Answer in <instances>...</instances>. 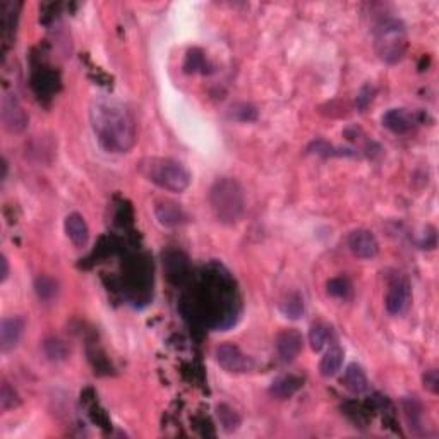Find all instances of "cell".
Masks as SVG:
<instances>
[{"label": "cell", "mask_w": 439, "mask_h": 439, "mask_svg": "<svg viewBox=\"0 0 439 439\" xmlns=\"http://www.w3.org/2000/svg\"><path fill=\"white\" fill-rule=\"evenodd\" d=\"M138 167L146 181L170 192H183L192 179L181 161L172 158H145Z\"/></svg>", "instance_id": "obj_4"}, {"label": "cell", "mask_w": 439, "mask_h": 439, "mask_svg": "<svg viewBox=\"0 0 439 439\" xmlns=\"http://www.w3.org/2000/svg\"><path fill=\"white\" fill-rule=\"evenodd\" d=\"M282 311L287 318L290 319H298L304 314V298L301 297V294L294 292L287 295L285 301L282 302Z\"/></svg>", "instance_id": "obj_22"}, {"label": "cell", "mask_w": 439, "mask_h": 439, "mask_svg": "<svg viewBox=\"0 0 439 439\" xmlns=\"http://www.w3.org/2000/svg\"><path fill=\"white\" fill-rule=\"evenodd\" d=\"M343 357L345 352L340 345H331L330 350L326 352L325 357L321 359V364H319V373L325 377H333L338 370L343 366Z\"/></svg>", "instance_id": "obj_17"}, {"label": "cell", "mask_w": 439, "mask_h": 439, "mask_svg": "<svg viewBox=\"0 0 439 439\" xmlns=\"http://www.w3.org/2000/svg\"><path fill=\"white\" fill-rule=\"evenodd\" d=\"M89 122L100 146L109 153H127L136 145V120L131 110L111 96H98L89 105Z\"/></svg>", "instance_id": "obj_1"}, {"label": "cell", "mask_w": 439, "mask_h": 439, "mask_svg": "<svg viewBox=\"0 0 439 439\" xmlns=\"http://www.w3.org/2000/svg\"><path fill=\"white\" fill-rule=\"evenodd\" d=\"M35 292H37L38 298L43 302H50L57 297L59 294V283L48 275H39L35 280Z\"/></svg>", "instance_id": "obj_20"}, {"label": "cell", "mask_w": 439, "mask_h": 439, "mask_svg": "<svg viewBox=\"0 0 439 439\" xmlns=\"http://www.w3.org/2000/svg\"><path fill=\"white\" fill-rule=\"evenodd\" d=\"M328 294L337 298H348L352 294V283L343 276H337L328 282Z\"/></svg>", "instance_id": "obj_24"}, {"label": "cell", "mask_w": 439, "mask_h": 439, "mask_svg": "<svg viewBox=\"0 0 439 439\" xmlns=\"http://www.w3.org/2000/svg\"><path fill=\"white\" fill-rule=\"evenodd\" d=\"M0 115H2L3 127H6L9 132H21L26 129L28 115L14 95L3 96Z\"/></svg>", "instance_id": "obj_8"}, {"label": "cell", "mask_w": 439, "mask_h": 439, "mask_svg": "<svg viewBox=\"0 0 439 439\" xmlns=\"http://www.w3.org/2000/svg\"><path fill=\"white\" fill-rule=\"evenodd\" d=\"M206 67H208V62H206V59H204V55L201 50L194 48V50H190L189 53H187L186 62H183V71H186L187 74L206 73Z\"/></svg>", "instance_id": "obj_23"}, {"label": "cell", "mask_w": 439, "mask_h": 439, "mask_svg": "<svg viewBox=\"0 0 439 439\" xmlns=\"http://www.w3.org/2000/svg\"><path fill=\"white\" fill-rule=\"evenodd\" d=\"M64 229H66L67 237L75 247H84L89 240V226L82 215L71 213L66 217L64 222Z\"/></svg>", "instance_id": "obj_14"}, {"label": "cell", "mask_w": 439, "mask_h": 439, "mask_svg": "<svg viewBox=\"0 0 439 439\" xmlns=\"http://www.w3.org/2000/svg\"><path fill=\"white\" fill-rule=\"evenodd\" d=\"M348 247H350L352 254L361 259H370L376 258L379 253V242H377L376 235L370 230L359 229L348 235Z\"/></svg>", "instance_id": "obj_9"}, {"label": "cell", "mask_w": 439, "mask_h": 439, "mask_svg": "<svg viewBox=\"0 0 439 439\" xmlns=\"http://www.w3.org/2000/svg\"><path fill=\"white\" fill-rule=\"evenodd\" d=\"M163 265L167 269V276L172 283H182L189 276V265H187V258L182 253L177 251H168L163 256Z\"/></svg>", "instance_id": "obj_15"}, {"label": "cell", "mask_w": 439, "mask_h": 439, "mask_svg": "<svg viewBox=\"0 0 439 439\" xmlns=\"http://www.w3.org/2000/svg\"><path fill=\"white\" fill-rule=\"evenodd\" d=\"M210 204L220 223L233 225L242 218L246 210L244 187L232 177L217 179L210 189Z\"/></svg>", "instance_id": "obj_3"}, {"label": "cell", "mask_w": 439, "mask_h": 439, "mask_svg": "<svg viewBox=\"0 0 439 439\" xmlns=\"http://www.w3.org/2000/svg\"><path fill=\"white\" fill-rule=\"evenodd\" d=\"M258 117V111L253 109L251 105H235L232 107V118H235V120H244V122H249V120H256Z\"/></svg>", "instance_id": "obj_27"}, {"label": "cell", "mask_w": 439, "mask_h": 439, "mask_svg": "<svg viewBox=\"0 0 439 439\" xmlns=\"http://www.w3.org/2000/svg\"><path fill=\"white\" fill-rule=\"evenodd\" d=\"M7 179V160L6 158H2V181H6Z\"/></svg>", "instance_id": "obj_31"}, {"label": "cell", "mask_w": 439, "mask_h": 439, "mask_svg": "<svg viewBox=\"0 0 439 439\" xmlns=\"http://www.w3.org/2000/svg\"><path fill=\"white\" fill-rule=\"evenodd\" d=\"M276 352H278V357L283 362H292L298 357L302 350V334L297 330H283L280 331L278 337H276Z\"/></svg>", "instance_id": "obj_10"}, {"label": "cell", "mask_w": 439, "mask_h": 439, "mask_svg": "<svg viewBox=\"0 0 439 439\" xmlns=\"http://www.w3.org/2000/svg\"><path fill=\"white\" fill-rule=\"evenodd\" d=\"M235 289L229 275L220 271V268L208 271L194 297V307L199 311L201 318L213 328H229L235 323Z\"/></svg>", "instance_id": "obj_2"}, {"label": "cell", "mask_w": 439, "mask_h": 439, "mask_svg": "<svg viewBox=\"0 0 439 439\" xmlns=\"http://www.w3.org/2000/svg\"><path fill=\"white\" fill-rule=\"evenodd\" d=\"M24 319L21 316H10V318H3L0 323V348L2 352H9L19 343L21 337L24 333Z\"/></svg>", "instance_id": "obj_11"}, {"label": "cell", "mask_w": 439, "mask_h": 439, "mask_svg": "<svg viewBox=\"0 0 439 439\" xmlns=\"http://www.w3.org/2000/svg\"><path fill=\"white\" fill-rule=\"evenodd\" d=\"M341 383L347 388L348 391L355 395H361L369 388V381H367V376L359 364H350L345 369L343 377H341Z\"/></svg>", "instance_id": "obj_16"}, {"label": "cell", "mask_w": 439, "mask_h": 439, "mask_svg": "<svg viewBox=\"0 0 439 439\" xmlns=\"http://www.w3.org/2000/svg\"><path fill=\"white\" fill-rule=\"evenodd\" d=\"M217 415L220 420V426L223 427V431L226 433H233L237 431V427L240 426V415L226 403H222V405L217 406Z\"/></svg>", "instance_id": "obj_21"}, {"label": "cell", "mask_w": 439, "mask_h": 439, "mask_svg": "<svg viewBox=\"0 0 439 439\" xmlns=\"http://www.w3.org/2000/svg\"><path fill=\"white\" fill-rule=\"evenodd\" d=\"M45 354L48 355L50 359H53V361H62V359L67 357L66 343L60 340H55V338H52V340H46L45 341Z\"/></svg>", "instance_id": "obj_26"}, {"label": "cell", "mask_w": 439, "mask_h": 439, "mask_svg": "<svg viewBox=\"0 0 439 439\" xmlns=\"http://www.w3.org/2000/svg\"><path fill=\"white\" fill-rule=\"evenodd\" d=\"M19 403V395L14 391V388H10L9 383H2V388H0V409H2V412L14 409Z\"/></svg>", "instance_id": "obj_25"}, {"label": "cell", "mask_w": 439, "mask_h": 439, "mask_svg": "<svg viewBox=\"0 0 439 439\" xmlns=\"http://www.w3.org/2000/svg\"><path fill=\"white\" fill-rule=\"evenodd\" d=\"M0 266H2V271H0V280L6 282L7 276H9V261H7L6 256L0 258Z\"/></svg>", "instance_id": "obj_30"}, {"label": "cell", "mask_w": 439, "mask_h": 439, "mask_svg": "<svg viewBox=\"0 0 439 439\" xmlns=\"http://www.w3.org/2000/svg\"><path fill=\"white\" fill-rule=\"evenodd\" d=\"M215 357H217V362L226 370V373L242 374L249 373L254 367L253 359H251L249 355L244 354V352L233 343L220 345L217 352H215Z\"/></svg>", "instance_id": "obj_6"}, {"label": "cell", "mask_w": 439, "mask_h": 439, "mask_svg": "<svg viewBox=\"0 0 439 439\" xmlns=\"http://www.w3.org/2000/svg\"><path fill=\"white\" fill-rule=\"evenodd\" d=\"M373 93H374V89L370 88L369 84L364 86V88L359 91V95H357V109L359 110L364 111L367 109V105H369L370 100H373Z\"/></svg>", "instance_id": "obj_29"}, {"label": "cell", "mask_w": 439, "mask_h": 439, "mask_svg": "<svg viewBox=\"0 0 439 439\" xmlns=\"http://www.w3.org/2000/svg\"><path fill=\"white\" fill-rule=\"evenodd\" d=\"M154 213H156L158 222L165 226H175L183 220V213L181 208L174 203H158L154 206Z\"/></svg>", "instance_id": "obj_18"}, {"label": "cell", "mask_w": 439, "mask_h": 439, "mask_svg": "<svg viewBox=\"0 0 439 439\" xmlns=\"http://www.w3.org/2000/svg\"><path fill=\"white\" fill-rule=\"evenodd\" d=\"M333 340V330L325 323H314L309 331V341L314 352H321Z\"/></svg>", "instance_id": "obj_19"}, {"label": "cell", "mask_w": 439, "mask_h": 439, "mask_svg": "<svg viewBox=\"0 0 439 439\" xmlns=\"http://www.w3.org/2000/svg\"><path fill=\"white\" fill-rule=\"evenodd\" d=\"M304 386V379L295 374H285V376L276 377L269 386V395L276 400H289Z\"/></svg>", "instance_id": "obj_13"}, {"label": "cell", "mask_w": 439, "mask_h": 439, "mask_svg": "<svg viewBox=\"0 0 439 439\" xmlns=\"http://www.w3.org/2000/svg\"><path fill=\"white\" fill-rule=\"evenodd\" d=\"M383 125L395 134H406L415 125V117L406 109H391L383 115Z\"/></svg>", "instance_id": "obj_12"}, {"label": "cell", "mask_w": 439, "mask_h": 439, "mask_svg": "<svg viewBox=\"0 0 439 439\" xmlns=\"http://www.w3.org/2000/svg\"><path fill=\"white\" fill-rule=\"evenodd\" d=\"M374 46L379 59L386 64L400 62L406 52V30L395 17L383 19L374 31Z\"/></svg>", "instance_id": "obj_5"}, {"label": "cell", "mask_w": 439, "mask_h": 439, "mask_svg": "<svg viewBox=\"0 0 439 439\" xmlns=\"http://www.w3.org/2000/svg\"><path fill=\"white\" fill-rule=\"evenodd\" d=\"M384 304L391 316H400L409 311L410 304H412V289H410L409 280L402 278V276L391 280Z\"/></svg>", "instance_id": "obj_7"}, {"label": "cell", "mask_w": 439, "mask_h": 439, "mask_svg": "<svg viewBox=\"0 0 439 439\" xmlns=\"http://www.w3.org/2000/svg\"><path fill=\"white\" fill-rule=\"evenodd\" d=\"M424 381V386L431 391V393L436 395L439 391V376H438V370L436 369H429L426 370V374L422 376Z\"/></svg>", "instance_id": "obj_28"}]
</instances>
